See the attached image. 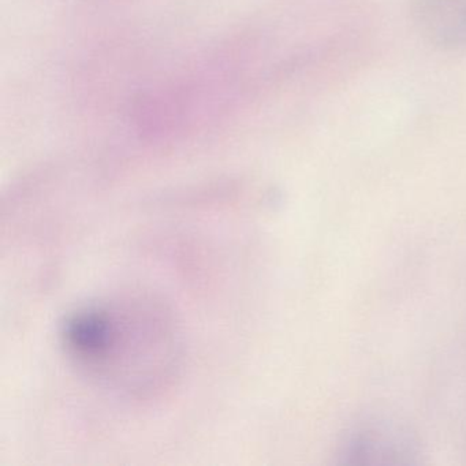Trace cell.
Wrapping results in <instances>:
<instances>
[{"label":"cell","instance_id":"1","mask_svg":"<svg viewBox=\"0 0 466 466\" xmlns=\"http://www.w3.org/2000/svg\"><path fill=\"white\" fill-rule=\"evenodd\" d=\"M173 348L167 319L149 305L94 304L78 329L76 362L97 378L136 386L166 367Z\"/></svg>","mask_w":466,"mask_h":466},{"label":"cell","instance_id":"2","mask_svg":"<svg viewBox=\"0 0 466 466\" xmlns=\"http://www.w3.org/2000/svg\"><path fill=\"white\" fill-rule=\"evenodd\" d=\"M420 25L435 42L466 45V0H416Z\"/></svg>","mask_w":466,"mask_h":466}]
</instances>
